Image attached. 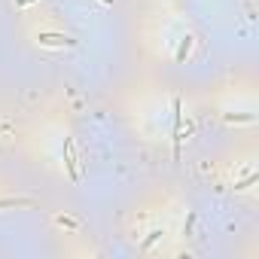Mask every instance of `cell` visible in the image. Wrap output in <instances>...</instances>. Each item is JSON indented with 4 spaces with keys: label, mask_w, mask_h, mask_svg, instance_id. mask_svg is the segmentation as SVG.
<instances>
[{
    "label": "cell",
    "mask_w": 259,
    "mask_h": 259,
    "mask_svg": "<svg viewBox=\"0 0 259 259\" xmlns=\"http://www.w3.org/2000/svg\"><path fill=\"white\" fill-rule=\"evenodd\" d=\"M37 43L40 46H55V49H64V46H67V49H74V46H77V40H70L64 34H40Z\"/></svg>",
    "instance_id": "1"
},
{
    "label": "cell",
    "mask_w": 259,
    "mask_h": 259,
    "mask_svg": "<svg viewBox=\"0 0 259 259\" xmlns=\"http://www.w3.org/2000/svg\"><path fill=\"white\" fill-rule=\"evenodd\" d=\"M64 150H67V168H70V177L80 180V168H77V156H74V140H64Z\"/></svg>",
    "instance_id": "2"
},
{
    "label": "cell",
    "mask_w": 259,
    "mask_h": 259,
    "mask_svg": "<svg viewBox=\"0 0 259 259\" xmlns=\"http://www.w3.org/2000/svg\"><path fill=\"white\" fill-rule=\"evenodd\" d=\"M55 223L64 226V229H70V232H77V229H80V223H77V220H70V217H55Z\"/></svg>",
    "instance_id": "3"
},
{
    "label": "cell",
    "mask_w": 259,
    "mask_h": 259,
    "mask_svg": "<svg viewBox=\"0 0 259 259\" xmlns=\"http://www.w3.org/2000/svg\"><path fill=\"white\" fill-rule=\"evenodd\" d=\"M15 3H18V6H25V3H31V0H15Z\"/></svg>",
    "instance_id": "4"
}]
</instances>
